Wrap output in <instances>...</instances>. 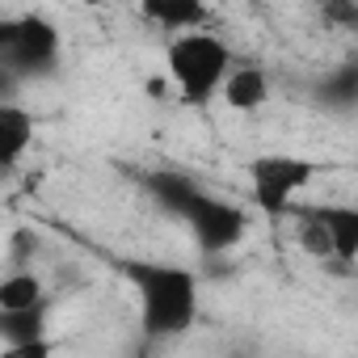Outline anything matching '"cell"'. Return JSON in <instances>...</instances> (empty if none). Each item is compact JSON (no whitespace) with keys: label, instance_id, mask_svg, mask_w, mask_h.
Here are the masks:
<instances>
[{"label":"cell","instance_id":"obj_1","mask_svg":"<svg viewBox=\"0 0 358 358\" xmlns=\"http://www.w3.org/2000/svg\"><path fill=\"white\" fill-rule=\"evenodd\" d=\"M127 282L135 291L139 333L148 341H173L186 337L199 324L203 308V282L194 270L173 266V262H131Z\"/></svg>","mask_w":358,"mask_h":358},{"label":"cell","instance_id":"obj_2","mask_svg":"<svg viewBox=\"0 0 358 358\" xmlns=\"http://www.w3.org/2000/svg\"><path fill=\"white\" fill-rule=\"evenodd\" d=\"M232 47L211 34V30H194V34H177L164 47V76L173 80L177 97L186 106H207L211 97L224 93L228 76H232Z\"/></svg>","mask_w":358,"mask_h":358},{"label":"cell","instance_id":"obj_3","mask_svg":"<svg viewBox=\"0 0 358 358\" xmlns=\"http://www.w3.org/2000/svg\"><path fill=\"white\" fill-rule=\"evenodd\" d=\"M316 182V164L291 152H262L249 160V194L266 215L295 211V199Z\"/></svg>","mask_w":358,"mask_h":358},{"label":"cell","instance_id":"obj_4","mask_svg":"<svg viewBox=\"0 0 358 358\" xmlns=\"http://www.w3.org/2000/svg\"><path fill=\"white\" fill-rule=\"evenodd\" d=\"M182 220H186L199 253H207V257H224L249 236V211L241 203L207 194V190H199V199L190 203V211Z\"/></svg>","mask_w":358,"mask_h":358},{"label":"cell","instance_id":"obj_5","mask_svg":"<svg viewBox=\"0 0 358 358\" xmlns=\"http://www.w3.org/2000/svg\"><path fill=\"white\" fill-rule=\"evenodd\" d=\"M0 55L5 68H51L59 59V30L38 13L0 22Z\"/></svg>","mask_w":358,"mask_h":358},{"label":"cell","instance_id":"obj_6","mask_svg":"<svg viewBox=\"0 0 358 358\" xmlns=\"http://www.w3.org/2000/svg\"><path fill=\"white\" fill-rule=\"evenodd\" d=\"M139 17L152 22L156 30L164 34H194V30H207L211 22V9L203 5V0H143L139 5Z\"/></svg>","mask_w":358,"mask_h":358},{"label":"cell","instance_id":"obj_7","mask_svg":"<svg viewBox=\"0 0 358 358\" xmlns=\"http://www.w3.org/2000/svg\"><path fill=\"white\" fill-rule=\"evenodd\" d=\"M30 148H34V114L17 101H5L0 106V169L13 173Z\"/></svg>","mask_w":358,"mask_h":358},{"label":"cell","instance_id":"obj_8","mask_svg":"<svg viewBox=\"0 0 358 358\" xmlns=\"http://www.w3.org/2000/svg\"><path fill=\"white\" fill-rule=\"evenodd\" d=\"M220 97H224V106H228L232 114H257V110L270 101V76H266V68H257V64H236Z\"/></svg>","mask_w":358,"mask_h":358},{"label":"cell","instance_id":"obj_9","mask_svg":"<svg viewBox=\"0 0 358 358\" xmlns=\"http://www.w3.org/2000/svg\"><path fill=\"white\" fill-rule=\"evenodd\" d=\"M316 211H320V220L333 236V249H337L333 266H358V203H324Z\"/></svg>","mask_w":358,"mask_h":358},{"label":"cell","instance_id":"obj_10","mask_svg":"<svg viewBox=\"0 0 358 358\" xmlns=\"http://www.w3.org/2000/svg\"><path fill=\"white\" fill-rule=\"evenodd\" d=\"M47 308V287L34 270H13L0 278V316L5 312H34Z\"/></svg>","mask_w":358,"mask_h":358},{"label":"cell","instance_id":"obj_11","mask_svg":"<svg viewBox=\"0 0 358 358\" xmlns=\"http://www.w3.org/2000/svg\"><path fill=\"white\" fill-rule=\"evenodd\" d=\"M295 245H299V253H308L312 262H337V249H333V236H329V228H324V220H320V211L312 207V211H295Z\"/></svg>","mask_w":358,"mask_h":358},{"label":"cell","instance_id":"obj_12","mask_svg":"<svg viewBox=\"0 0 358 358\" xmlns=\"http://www.w3.org/2000/svg\"><path fill=\"white\" fill-rule=\"evenodd\" d=\"M0 337H5V345L43 341V337H47V308H34V312H5V316H0Z\"/></svg>","mask_w":358,"mask_h":358},{"label":"cell","instance_id":"obj_13","mask_svg":"<svg viewBox=\"0 0 358 358\" xmlns=\"http://www.w3.org/2000/svg\"><path fill=\"white\" fill-rule=\"evenodd\" d=\"M329 26H345V30H358V5L354 0H337V5H324L320 9Z\"/></svg>","mask_w":358,"mask_h":358},{"label":"cell","instance_id":"obj_14","mask_svg":"<svg viewBox=\"0 0 358 358\" xmlns=\"http://www.w3.org/2000/svg\"><path fill=\"white\" fill-rule=\"evenodd\" d=\"M0 358H55V341L43 337V341H26V345H5Z\"/></svg>","mask_w":358,"mask_h":358}]
</instances>
